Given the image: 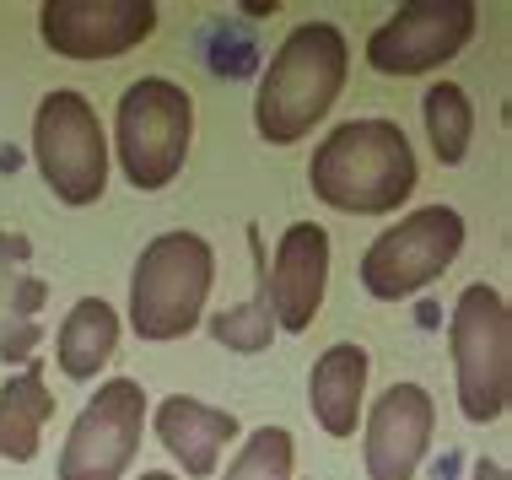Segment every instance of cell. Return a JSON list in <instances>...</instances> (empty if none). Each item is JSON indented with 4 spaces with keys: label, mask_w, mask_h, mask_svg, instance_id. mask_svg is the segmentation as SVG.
I'll list each match as a JSON object with an SVG mask.
<instances>
[{
    "label": "cell",
    "mask_w": 512,
    "mask_h": 480,
    "mask_svg": "<svg viewBox=\"0 0 512 480\" xmlns=\"http://www.w3.org/2000/svg\"><path fill=\"white\" fill-rule=\"evenodd\" d=\"M367 373H372V356L356 340H335L313 362L308 410L329 437H356V421H362V405H367Z\"/></svg>",
    "instance_id": "15"
},
{
    "label": "cell",
    "mask_w": 512,
    "mask_h": 480,
    "mask_svg": "<svg viewBox=\"0 0 512 480\" xmlns=\"http://www.w3.org/2000/svg\"><path fill=\"white\" fill-rule=\"evenodd\" d=\"M351 76V44L335 22H302L270 54L254 98V130L270 146H297L335 108Z\"/></svg>",
    "instance_id": "2"
},
{
    "label": "cell",
    "mask_w": 512,
    "mask_h": 480,
    "mask_svg": "<svg viewBox=\"0 0 512 480\" xmlns=\"http://www.w3.org/2000/svg\"><path fill=\"white\" fill-rule=\"evenodd\" d=\"M44 297L49 286L33 276V243L22 232H0V356L6 362H33L38 340H44Z\"/></svg>",
    "instance_id": "14"
},
{
    "label": "cell",
    "mask_w": 512,
    "mask_h": 480,
    "mask_svg": "<svg viewBox=\"0 0 512 480\" xmlns=\"http://www.w3.org/2000/svg\"><path fill=\"white\" fill-rule=\"evenodd\" d=\"M480 27L475 0H405L367 38V65L378 76H426L459 60Z\"/></svg>",
    "instance_id": "9"
},
{
    "label": "cell",
    "mask_w": 512,
    "mask_h": 480,
    "mask_svg": "<svg viewBox=\"0 0 512 480\" xmlns=\"http://www.w3.org/2000/svg\"><path fill=\"white\" fill-rule=\"evenodd\" d=\"M448 351L464 421L475 427L502 421L512 405V308L496 286L475 281L459 292L448 313Z\"/></svg>",
    "instance_id": "4"
},
{
    "label": "cell",
    "mask_w": 512,
    "mask_h": 480,
    "mask_svg": "<svg viewBox=\"0 0 512 480\" xmlns=\"http://www.w3.org/2000/svg\"><path fill=\"white\" fill-rule=\"evenodd\" d=\"M329 292V232L318 222H292L265 270V303L281 335H308Z\"/></svg>",
    "instance_id": "12"
},
{
    "label": "cell",
    "mask_w": 512,
    "mask_h": 480,
    "mask_svg": "<svg viewBox=\"0 0 512 480\" xmlns=\"http://www.w3.org/2000/svg\"><path fill=\"white\" fill-rule=\"evenodd\" d=\"M108 130L98 119V108L87 103V92L76 87H54L33 108V162L38 178L49 184V195L71 211L103 200L108 189Z\"/></svg>",
    "instance_id": "6"
},
{
    "label": "cell",
    "mask_w": 512,
    "mask_h": 480,
    "mask_svg": "<svg viewBox=\"0 0 512 480\" xmlns=\"http://www.w3.org/2000/svg\"><path fill=\"white\" fill-rule=\"evenodd\" d=\"M308 184L335 211L394 216L421 184V162L394 119H345L313 146Z\"/></svg>",
    "instance_id": "1"
},
{
    "label": "cell",
    "mask_w": 512,
    "mask_h": 480,
    "mask_svg": "<svg viewBox=\"0 0 512 480\" xmlns=\"http://www.w3.org/2000/svg\"><path fill=\"white\" fill-rule=\"evenodd\" d=\"M119 351V313L103 297H76L54 335V362L71 383H92Z\"/></svg>",
    "instance_id": "16"
},
{
    "label": "cell",
    "mask_w": 512,
    "mask_h": 480,
    "mask_svg": "<svg viewBox=\"0 0 512 480\" xmlns=\"http://www.w3.org/2000/svg\"><path fill=\"white\" fill-rule=\"evenodd\" d=\"M469 480H512V475L502 470V464H491V459H480V464H475V475H469Z\"/></svg>",
    "instance_id": "21"
},
{
    "label": "cell",
    "mask_w": 512,
    "mask_h": 480,
    "mask_svg": "<svg viewBox=\"0 0 512 480\" xmlns=\"http://www.w3.org/2000/svg\"><path fill=\"white\" fill-rule=\"evenodd\" d=\"M157 17L151 0H44L38 38L60 60H119L157 33Z\"/></svg>",
    "instance_id": "10"
},
{
    "label": "cell",
    "mask_w": 512,
    "mask_h": 480,
    "mask_svg": "<svg viewBox=\"0 0 512 480\" xmlns=\"http://www.w3.org/2000/svg\"><path fill=\"white\" fill-rule=\"evenodd\" d=\"M216 286V249L200 232H157L130 270V329L146 346H168L205 324V303Z\"/></svg>",
    "instance_id": "3"
},
{
    "label": "cell",
    "mask_w": 512,
    "mask_h": 480,
    "mask_svg": "<svg viewBox=\"0 0 512 480\" xmlns=\"http://www.w3.org/2000/svg\"><path fill=\"white\" fill-rule=\"evenodd\" d=\"M205 329H211L216 346H227V351H238V356L270 351L275 319H270V303H265V286H259V292L248 297V303L227 308V313H205Z\"/></svg>",
    "instance_id": "20"
},
{
    "label": "cell",
    "mask_w": 512,
    "mask_h": 480,
    "mask_svg": "<svg viewBox=\"0 0 512 480\" xmlns=\"http://www.w3.org/2000/svg\"><path fill=\"white\" fill-rule=\"evenodd\" d=\"M464 249V216L453 205H421L399 216V227H383L362 254V286L378 303H405L426 292Z\"/></svg>",
    "instance_id": "7"
},
{
    "label": "cell",
    "mask_w": 512,
    "mask_h": 480,
    "mask_svg": "<svg viewBox=\"0 0 512 480\" xmlns=\"http://www.w3.org/2000/svg\"><path fill=\"white\" fill-rule=\"evenodd\" d=\"M49 416H54V394L44 383V367L27 362L22 373H11L6 383H0V459L33 464Z\"/></svg>",
    "instance_id": "17"
},
{
    "label": "cell",
    "mask_w": 512,
    "mask_h": 480,
    "mask_svg": "<svg viewBox=\"0 0 512 480\" xmlns=\"http://www.w3.org/2000/svg\"><path fill=\"white\" fill-rule=\"evenodd\" d=\"M141 480H178V475H168V470H141Z\"/></svg>",
    "instance_id": "22"
},
{
    "label": "cell",
    "mask_w": 512,
    "mask_h": 480,
    "mask_svg": "<svg viewBox=\"0 0 512 480\" xmlns=\"http://www.w3.org/2000/svg\"><path fill=\"white\" fill-rule=\"evenodd\" d=\"M437 432V400L426 383H389L367 410L362 464L367 480H415Z\"/></svg>",
    "instance_id": "11"
},
{
    "label": "cell",
    "mask_w": 512,
    "mask_h": 480,
    "mask_svg": "<svg viewBox=\"0 0 512 480\" xmlns=\"http://www.w3.org/2000/svg\"><path fill=\"white\" fill-rule=\"evenodd\" d=\"M189 141H195V98L168 76H141L124 87L119 114H114V141L108 152L119 157L124 178L141 195L168 189L189 162Z\"/></svg>",
    "instance_id": "5"
},
{
    "label": "cell",
    "mask_w": 512,
    "mask_h": 480,
    "mask_svg": "<svg viewBox=\"0 0 512 480\" xmlns=\"http://www.w3.org/2000/svg\"><path fill=\"white\" fill-rule=\"evenodd\" d=\"M151 432L157 443L173 454V464L189 480H211L227 443L238 437V416L221 405H205L195 394H168L157 410H151Z\"/></svg>",
    "instance_id": "13"
},
{
    "label": "cell",
    "mask_w": 512,
    "mask_h": 480,
    "mask_svg": "<svg viewBox=\"0 0 512 480\" xmlns=\"http://www.w3.org/2000/svg\"><path fill=\"white\" fill-rule=\"evenodd\" d=\"M292 464H297V443L286 427H254L248 443H238L227 475L221 480H292Z\"/></svg>",
    "instance_id": "19"
},
{
    "label": "cell",
    "mask_w": 512,
    "mask_h": 480,
    "mask_svg": "<svg viewBox=\"0 0 512 480\" xmlns=\"http://www.w3.org/2000/svg\"><path fill=\"white\" fill-rule=\"evenodd\" d=\"M421 125L442 168H459L475 146V103L459 81H437V87L421 92Z\"/></svg>",
    "instance_id": "18"
},
{
    "label": "cell",
    "mask_w": 512,
    "mask_h": 480,
    "mask_svg": "<svg viewBox=\"0 0 512 480\" xmlns=\"http://www.w3.org/2000/svg\"><path fill=\"white\" fill-rule=\"evenodd\" d=\"M146 432V389L135 378L98 383L81 416L65 432L60 448V480H124Z\"/></svg>",
    "instance_id": "8"
}]
</instances>
